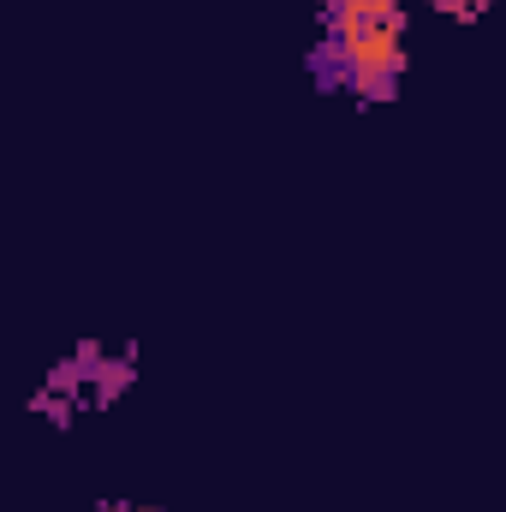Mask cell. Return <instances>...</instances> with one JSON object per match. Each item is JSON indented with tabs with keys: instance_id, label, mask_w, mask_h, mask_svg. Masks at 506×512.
<instances>
[{
	"instance_id": "6da1fadb",
	"label": "cell",
	"mask_w": 506,
	"mask_h": 512,
	"mask_svg": "<svg viewBox=\"0 0 506 512\" xmlns=\"http://www.w3.org/2000/svg\"><path fill=\"white\" fill-rule=\"evenodd\" d=\"M304 72L322 96H352V78H358V54L346 36H316L304 48Z\"/></svg>"
},
{
	"instance_id": "7a4b0ae2",
	"label": "cell",
	"mask_w": 506,
	"mask_h": 512,
	"mask_svg": "<svg viewBox=\"0 0 506 512\" xmlns=\"http://www.w3.org/2000/svg\"><path fill=\"white\" fill-rule=\"evenodd\" d=\"M399 90H405V48H381V54H364V60H358L352 96H358L364 108L399 102Z\"/></svg>"
},
{
	"instance_id": "3957f363",
	"label": "cell",
	"mask_w": 506,
	"mask_h": 512,
	"mask_svg": "<svg viewBox=\"0 0 506 512\" xmlns=\"http://www.w3.org/2000/svg\"><path fill=\"white\" fill-rule=\"evenodd\" d=\"M131 382H137V346H108V358L96 364V376H90V387H84V405H120L131 393Z\"/></svg>"
},
{
	"instance_id": "277c9868",
	"label": "cell",
	"mask_w": 506,
	"mask_h": 512,
	"mask_svg": "<svg viewBox=\"0 0 506 512\" xmlns=\"http://www.w3.org/2000/svg\"><path fill=\"white\" fill-rule=\"evenodd\" d=\"M30 411H36L42 423H54V429H72V423H78V411H84V399L54 393V387H36V393H30Z\"/></svg>"
},
{
	"instance_id": "5b68a950",
	"label": "cell",
	"mask_w": 506,
	"mask_h": 512,
	"mask_svg": "<svg viewBox=\"0 0 506 512\" xmlns=\"http://www.w3.org/2000/svg\"><path fill=\"white\" fill-rule=\"evenodd\" d=\"M102 512H161V507H137V501H102Z\"/></svg>"
}]
</instances>
